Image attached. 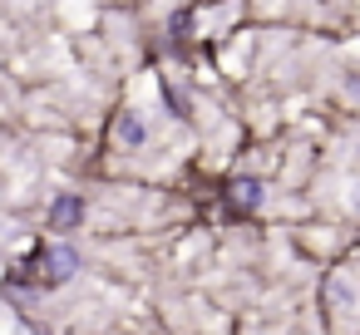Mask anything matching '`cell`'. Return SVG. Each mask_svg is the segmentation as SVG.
I'll return each instance as SVG.
<instances>
[{
    "mask_svg": "<svg viewBox=\"0 0 360 335\" xmlns=\"http://www.w3.org/2000/svg\"><path fill=\"white\" fill-rule=\"evenodd\" d=\"M75 271H79V251L70 242H50L30 256V281L35 286H65Z\"/></svg>",
    "mask_w": 360,
    "mask_h": 335,
    "instance_id": "cell-1",
    "label": "cell"
},
{
    "mask_svg": "<svg viewBox=\"0 0 360 335\" xmlns=\"http://www.w3.org/2000/svg\"><path fill=\"white\" fill-rule=\"evenodd\" d=\"M79 222H84V197L60 192V197L50 202V227H55V232H70V227H79Z\"/></svg>",
    "mask_w": 360,
    "mask_h": 335,
    "instance_id": "cell-2",
    "label": "cell"
},
{
    "mask_svg": "<svg viewBox=\"0 0 360 335\" xmlns=\"http://www.w3.org/2000/svg\"><path fill=\"white\" fill-rule=\"evenodd\" d=\"M232 202L247 207V212L262 207V183H257V178H237V183H232Z\"/></svg>",
    "mask_w": 360,
    "mask_h": 335,
    "instance_id": "cell-3",
    "label": "cell"
},
{
    "mask_svg": "<svg viewBox=\"0 0 360 335\" xmlns=\"http://www.w3.org/2000/svg\"><path fill=\"white\" fill-rule=\"evenodd\" d=\"M114 133H119V143H129V148H139L143 138H148V129L134 119V114H119V124H114Z\"/></svg>",
    "mask_w": 360,
    "mask_h": 335,
    "instance_id": "cell-4",
    "label": "cell"
},
{
    "mask_svg": "<svg viewBox=\"0 0 360 335\" xmlns=\"http://www.w3.org/2000/svg\"><path fill=\"white\" fill-rule=\"evenodd\" d=\"M345 94H350V99H360V74H350V79H345Z\"/></svg>",
    "mask_w": 360,
    "mask_h": 335,
    "instance_id": "cell-5",
    "label": "cell"
}]
</instances>
